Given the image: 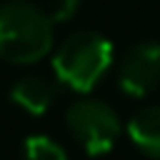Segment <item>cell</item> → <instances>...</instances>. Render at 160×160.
<instances>
[{
  "label": "cell",
  "instance_id": "obj_1",
  "mask_svg": "<svg viewBox=\"0 0 160 160\" xmlns=\"http://www.w3.org/2000/svg\"><path fill=\"white\" fill-rule=\"evenodd\" d=\"M52 48V18L28 0L0 5V60L30 65Z\"/></svg>",
  "mask_w": 160,
  "mask_h": 160
},
{
  "label": "cell",
  "instance_id": "obj_2",
  "mask_svg": "<svg viewBox=\"0 0 160 160\" xmlns=\"http://www.w3.org/2000/svg\"><path fill=\"white\" fill-rule=\"evenodd\" d=\"M112 65V45L92 30L72 32L52 55L55 78L75 92H90Z\"/></svg>",
  "mask_w": 160,
  "mask_h": 160
},
{
  "label": "cell",
  "instance_id": "obj_3",
  "mask_svg": "<svg viewBox=\"0 0 160 160\" xmlns=\"http://www.w3.org/2000/svg\"><path fill=\"white\" fill-rule=\"evenodd\" d=\"M65 122H68L72 140L82 148V152H88L92 158L108 155L122 132L118 112L100 100L72 102L65 115Z\"/></svg>",
  "mask_w": 160,
  "mask_h": 160
},
{
  "label": "cell",
  "instance_id": "obj_4",
  "mask_svg": "<svg viewBox=\"0 0 160 160\" xmlns=\"http://www.w3.org/2000/svg\"><path fill=\"white\" fill-rule=\"evenodd\" d=\"M160 85V42L142 40L132 45L118 70V88L122 95L145 98Z\"/></svg>",
  "mask_w": 160,
  "mask_h": 160
},
{
  "label": "cell",
  "instance_id": "obj_5",
  "mask_svg": "<svg viewBox=\"0 0 160 160\" xmlns=\"http://www.w3.org/2000/svg\"><path fill=\"white\" fill-rule=\"evenodd\" d=\"M10 100L30 115H42L55 100V85L42 75H25L10 88Z\"/></svg>",
  "mask_w": 160,
  "mask_h": 160
},
{
  "label": "cell",
  "instance_id": "obj_6",
  "mask_svg": "<svg viewBox=\"0 0 160 160\" xmlns=\"http://www.w3.org/2000/svg\"><path fill=\"white\" fill-rule=\"evenodd\" d=\"M128 138L140 152L160 160V105L138 110L128 122Z\"/></svg>",
  "mask_w": 160,
  "mask_h": 160
},
{
  "label": "cell",
  "instance_id": "obj_7",
  "mask_svg": "<svg viewBox=\"0 0 160 160\" xmlns=\"http://www.w3.org/2000/svg\"><path fill=\"white\" fill-rule=\"evenodd\" d=\"M20 160H68V155L52 138L28 135L20 145Z\"/></svg>",
  "mask_w": 160,
  "mask_h": 160
},
{
  "label": "cell",
  "instance_id": "obj_8",
  "mask_svg": "<svg viewBox=\"0 0 160 160\" xmlns=\"http://www.w3.org/2000/svg\"><path fill=\"white\" fill-rule=\"evenodd\" d=\"M78 10H80V0H52L48 15L52 18V22H68L78 15Z\"/></svg>",
  "mask_w": 160,
  "mask_h": 160
}]
</instances>
